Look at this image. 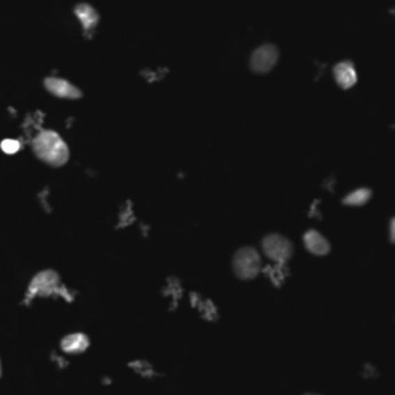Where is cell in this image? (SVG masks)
Returning <instances> with one entry per match:
<instances>
[{
    "label": "cell",
    "mask_w": 395,
    "mask_h": 395,
    "mask_svg": "<svg viewBox=\"0 0 395 395\" xmlns=\"http://www.w3.org/2000/svg\"><path fill=\"white\" fill-rule=\"evenodd\" d=\"M34 154L51 167L65 166L70 159L68 144L58 131L44 130L33 140Z\"/></svg>",
    "instance_id": "obj_1"
},
{
    "label": "cell",
    "mask_w": 395,
    "mask_h": 395,
    "mask_svg": "<svg viewBox=\"0 0 395 395\" xmlns=\"http://www.w3.org/2000/svg\"><path fill=\"white\" fill-rule=\"evenodd\" d=\"M263 269V257L259 250L252 245L239 247L232 258V271L235 277L243 281L255 280Z\"/></svg>",
    "instance_id": "obj_2"
},
{
    "label": "cell",
    "mask_w": 395,
    "mask_h": 395,
    "mask_svg": "<svg viewBox=\"0 0 395 395\" xmlns=\"http://www.w3.org/2000/svg\"><path fill=\"white\" fill-rule=\"evenodd\" d=\"M261 250L273 263L286 264L293 257V243L281 234H267L261 239Z\"/></svg>",
    "instance_id": "obj_3"
},
{
    "label": "cell",
    "mask_w": 395,
    "mask_h": 395,
    "mask_svg": "<svg viewBox=\"0 0 395 395\" xmlns=\"http://www.w3.org/2000/svg\"><path fill=\"white\" fill-rule=\"evenodd\" d=\"M61 292V277L56 271H42L31 280L28 289V298L34 296H49Z\"/></svg>",
    "instance_id": "obj_4"
},
{
    "label": "cell",
    "mask_w": 395,
    "mask_h": 395,
    "mask_svg": "<svg viewBox=\"0 0 395 395\" xmlns=\"http://www.w3.org/2000/svg\"><path fill=\"white\" fill-rule=\"evenodd\" d=\"M280 51L273 44H264L258 47L250 56V70L255 74H266L272 72L278 63Z\"/></svg>",
    "instance_id": "obj_5"
},
{
    "label": "cell",
    "mask_w": 395,
    "mask_h": 395,
    "mask_svg": "<svg viewBox=\"0 0 395 395\" xmlns=\"http://www.w3.org/2000/svg\"><path fill=\"white\" fill-rule=\"evenodd\" d=\"M44 86L48 93H51L56 97L70 99V101H76V99L82 97L81 88L76 87L74 83L67 79H62V77H56V76L47 77L44 81Z\"/></svg>",
    "instance_id": "obj_6"
},
{
    "label": "cell",
    "mask_w": 395,
    "mask_h": 395,
    "mask_svg": "<svg viewBox=\"0 0 395 395\" xmlns=\"http://www.w3.org/2000/svg\"><path fill=\"white\" fill-rule=\"evenodd\" d=\"M303 244H305V249L314 257H326L332 250L329 239L316 229H309L305 232Z\"/></svg>",
    "instance_id": "obj_7"
},
{
    "label": "cell",
    "mask_w": 395,
    "mask_h": 395,
    "mask_svg": "<svg viewBox=\"0 0 395 395\" xmlns=\"http://www.w3.org/2000/svg\"><path fill=\"white\" fill-rule=\"evenodd\" d=\"M332 73H334V79L337 82V86L341 90H350L352 87H355V83L358 81L355 65L350 61L338 62L334 67Z\"/></svg>",
    "instance_id": "obj_8"
},
{
    "label": "cell",
    "mask_w": 395,
    "mask_h": 395,
    "mask_svg": "<svg viewBox=\"0 0 395 395\" xmlns=\"http://www.w3.org/2000/svg\"><path fill=\"white\" fill-rule=\"evenodd\" d=\"M74 14L81 20L86 36H91L99 24V13L88 3H79L74 6Z\"/></svg>",
    "instance_id": "obj_9"
},
{
    "label": "cell",
    "mask_w": 395,
    "mask_h": 395,
    "mask_svg": "<svg viewBox=\"0 0 395 395\" xmlns=\"http://www.w3.org/2000/svg\"><path fill=\"white\" fill-rule=\"evenodd\" d=\"M61 348L70 355L83 354L90 348V338L83 332H73L62 338Z\"/></svg>",
    "instance_id": "obj_10"
},
{
    "label": "cell",
    "mask_w": 395,
    "mask_h": 395,
    "mask_svg": "<svg viewBox=\"0 0 395 395\" xmlns=\"http://www.w3.org/2000/svg\"><path fill=\"white\" fill-rule=\"evenodd\" d=\"M372 200V190L368 187H357L346 193L343 204L348 207H363Z\"/></svg>",
    "instance_id": "obj_11"
},
{
    "label": "cell",
    "mask_w": 395,
    "mask_h": 395,
    "mask_svg": "<svg viewBox=\"0 0 395 395\" xmlns=\"http://www.w3.org/2000/svg\"><path fill=\"white\" fill-rule=\"evenodd\" d=\"M0 147H2V150L5 153H8V154H14V153H17L20 150V143L16 139H5L2 140V144H0Z\"/></svg>",
    "instance_id": "obj_12"
},
{
    "label": "cell",
    "mask_w": 395,
    "mask_h": 395,
    "mask_svg": "<svg viewBox=\"0 0 395 395\" xmlns=\"http://www.w3.org/2000/svg\"><path fill=\"white\" fill-rule=\"evenodd\" d=\"M389 241H391V244H394L395 243V220L394 218H391V221H389Z\"/></svg>",
    "instance_id": "obj_13"
},
{
    "label": "cell",
    "mask_w": 395,
    "mask_h": 395,
    "mask_svg": "<svg viewBox=\"0 0 395 395\" xmlns=\"http://www.w3.org/2000/svg\"><path fill=\"white\" fill-rule=\"evenodd\" d=\"M0 373H2V371H0Z\"/></svg>",
    "instance_id": "obj_14"
}]
</instances>
